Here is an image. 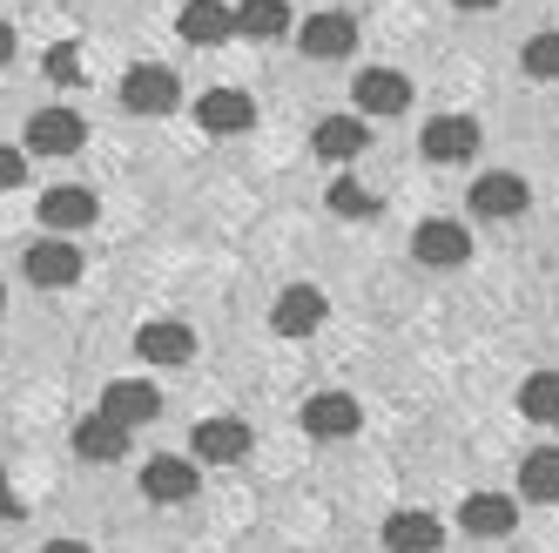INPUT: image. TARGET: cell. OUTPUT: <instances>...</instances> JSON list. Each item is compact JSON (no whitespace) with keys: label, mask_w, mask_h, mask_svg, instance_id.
Segmentation results:
<instances>
[{"label":"cell","mask_w":559,"mask_h":553,"mask_svg":"<svg viewBox=\"0 0 559 553\" xmlns=\"http://www.w3.org/2000/svg\"><path fill=\"white\" fill-rule=\"evenodd\" d=\"M41 553H95V546H82V540H48Z\"/></svg>","instance_id":"f546056e"},{"label":"cell","mask_w":559,"mask_h":553,"mask_svg":"<svg viewBox=\"0 0 559 553\" xmlns=\"http://www.w3.org/2000/svg\"><path fill=\"white\" fill-rule=\"evenodd\" d=\"M512 527H519V499H506V493H472L459 506V533H472V540H506Z\"/></svg>","instance_id":"ffe728a7"},{"label":"cell","mask_w":559,"mask_h":553,"mask_svg":"<svg viewBox=\"0 0 559 553\" xmlns=\"http://www.w3.org/2000/svg\"><path fill=\"white\" fill-rule=\"evenodd\" d=\"M465 203L486 216V223H512V216H526V210H533V183H526V176H512V169H486V176H472Z\"/></svg>","instance_id":"3957f363"},{"label":"cell","mask_w":559,"mask_h":553,"mask_svg":"<svg viewBox=\"0 0 559 553\" xmlns=\"http://www.w3.org/2000/svg\"><path fill=\"white\" fill-rule=\"evenodd\" d=\"M324 203H331V210H337L344 223H365V216H378V196H371L365 183H357V176H344V169L331 176V189H324Z\"/></svg>","instance_id":"d4e9b609"},{"label":"cell","mask_w":559,"mask_h":553,"mask_svg":"<svg viewBox=\"0 0 559 553\" xmlns=\"http://www.w3.org/2000/svg\"><path fill=\"white\" fill-rule=\"evenodd\" d=\"M412 263H425V270H465L472 263V230L452 223V216H425L412 230Z\"/></svg>","instance_id":"7a4b0ae2"},{"label":"cell","mask_w":559,"mask_h":553,"mask_svg":"<svg viewBox=\"0 0 559 553\" xmlns=\"http://www.w3.org/2000/svg\"><path fill=\"white\" fill-rule=\"evenodd\" d=\"M452 8H465V14H486V8H499V0H452Z\"/></svg>","instance_id":"1f68e13d"},{"label":"cell","mask_w":559,"mask_h":553,"mask_svg":"<svg viewBox=\"0 0 559 553\" xmlns=\"http://www.w3.org/2000/svg\"><path fill=\"white\" fill-rule=\"evenodd\" d=\"M135 358H142V365L176 372V365H189V358H195V331H189L182 318H148V325L135 331Z\"/></svg>","instance_id":"9c48e42d"},{"label":"cell","mask_w":559,"mask_h":553,"mask_svg":"<svg viewBox=\"0 0 559 553\" xmlns=\"http://www.w3.org/2000/svg\"><path fill=\"white\" fill-rule=\"evenodd\" d=\"M0 61H14V27L0 21Z\"/></svg>","instance_id":"4dcf8cb0"},{"label":"cell","mask_w":559,"mask_h":553,"mask_svg":"<svg viewBox=\"0 0 559 553\" xmlns=\"http://www.w3.org/2000/svg\"><path fill=\"white\" fill-rule=\"evenodd\" d=\"M324 318H331V304H324L317 284H290V291H276V304H270V331L276 338H310Z\"/></svg>","instance_id":"30bf717a"},{"label":"cell","mask_w":559,"mask_h":553,"mask_svg":"<svg viewBox=\"0 0 559 553\" xmlns=\"http://www.w3.org/2000/svg\"><path fill=\"white\" fill-rule=\"evenodd\" d=\"M82 142H88V122H82V115H74L68 102L27 115V155H74Z\"/></svg>","instance_id":"52a82bcc"},{"label":"cell","mask_w":559,"mask_h":553,"mask_svg":"<svg viewBox=\"0 0 559 553\" xmlns=\"http://www.w3.org/2000/svg\"><path fill=\"white\" fill-rule=\"evenodd\" d=\"M95 412H108L115 425H129V432H135V425H148L155 412H163V391H155L148 378H108Z\"/></svg>","instance_id":"5bb4252c"},{"label":"cell","mask_w":559,"mask_h":553,"mask_svg":"<svg viewBox=\"0 0 559 553\" xmlns=\"http://www.w3.org/2000/svg\"><path fill=\"white\" fill-rule=\"evenodd\" d=\"M0 297H8V284H0Z\"/></svg>","instance_id":"d6a6232c"},{"label":"cell","mask_w":559,"mask_h":553,"mask_svg":"<svg viewBox=\"0 0 559 553\" xmlns=\"http://www.w3.org/2000/svg\"><path fill=\"white\" fill-rule=\"evenodd\" d=\"M34 216L48 223V236H74V230H88L102 216V203H95V189H82V183H55Z\"/></svg>","instance_id":"4fadbf2b"},{"label":"cell","mask_w":559,"mask_h":553,"mask_svg":"<svg viewBox=\"0 0 559 553\" xmlns=\"http://www.w3.org/2000/svg\"><path fill=\"white\" fill-rule=\"evenodd\" d=\"M21 183H27V155L0 142V189H21Z\"/></svg>","instance_id":"83f0119b"},{"label":"cell","mask_w":559,"mask_h":553,"mask_svg":"<svg viewBox=\"0 0 559 553\" xmlns=\"http://www.w3.org/2000/svg\"><path fill=\"white\" fill-rule=\"evenodd\" d=\"M48 82L74 89V82H82V55H74V48H55V55H48Z\"/></svg>","instance_id":"4316f807"},{"label":"cell","mask_w":559,"mask_h":553,"mask_svg":"<svg viewBox=\"0 0 559 553\" xmlns=\"http://www.w3.org/2000/svg\"><path fill=\"white\" fill-rule=\"evenodd\" d=\"M0 520H21V493L8 486V472H0Z\"/></svg>","instance_id":"f1b7e54d"},{"label":"cell","mask_w":559,"mask_h":553,"mask_svg":"<svg viewBox=\"0 0 559 553\" xmlns=\"http://www.w3.org/2000/svg\"><path fill=\"white\" fill-rule=\"evenodd\" d=\"M519 412H526L533 425H559V372H533L526 385H519Z\"/></svg>","instance_id":"cb8c5ba5"},{"label":"cell","mask_w":559,"mask_h":553,"mask_svg":"<svg viewBox=\"0 0 559 553\" xmlns=\"http://www.w3.org/2000/svg\"><path fill=\"white\" fill-rule=\"evenodd\" d=\"M74 452H82L88 466H115L129 452V425H115L108 412H88L82 425H74Z\"/></svg>","instance_id":"44dd1931"},{"label":"cell","mask_w":559,"mask_h":553,"mask_svg":"<svg viewBox=\"0 0 559 553\" xmlns=\"http://www.w3.org/2000/svg\"><path fill=\"white\" fill-rule=\"evenodd\" d=\"M371 149V122H365V115H324V122H317L310 129V155H324V163L331 169H344V163H357V155H365Z\"/></svg>","instance_id":"ba28073f"},{"label":"cell","mask_w":559,"mask_h":553,"mask_svg":"<svg viewBox=\"0 0 559 553\" xmlns=\"http://www.w3.org/2000/svg\"><path fill=\"white\" fill-rule=\"evenodd\" d=\"M384 546L391 553H438L445 546V520H438V513H418V506H397L384 520Z\"/></svg>","instance_id":"d6986e66"},{"label":"cell","mask_w":559,"mask_h":553,"mask_svg":"<svg viewBox=\"0 0 559 553\" xmlns=\"http://www.w3.org/2000/svg\"><path fill=\"white\" fill-rule=\"evenodd\" d=\"M176 34H182L189 48H223L229 34H236V8H229V0H182Z\"/></svg>","instance_id":"9a60e30c"},{"label":"cell","mask_w":559,"mask_h":553,"mask_svg":"<svg viewBox=\"0 0 559 553\" xmlns=\"http://www.w3.org/2000/svg\"><path fill=\"white\" fill-rule=\"evenodd\" d=\"M195 122H203L210 136H250L257 129V102L243 89H210L203 102H195Z\"/></svg>","instance_id":"ac0fdd59"},{"label":"cell","mask_w":559,"mask_h":553,"mask_svg":"<svg viewBox=\"0 0 559 553\" xmlns=\"http://www.w3.org/2000/svg\"><path fill=\"white\" fill-rule=\"evenodd\" d=\"M418 155L438 163V169L472 163V155H478V122H472V115H431V122L418 129Z\"/></svg>","instance_id":"8992f818"},{"label":"cell","mask_w":559,"mask_h":553,"mask_svg":"<svg viewBox=\"0 0 559 553\" xmlns=\"http://www.w3.org/2000/svg\"><path fill=\"white\" fill-rule=\"evenodd\" d=\"M250 425L243 419H203L195 425V466H236V459H250Z\"/></svg>","instance_id":"e0dca14e"},{"label":"cell","mask_w":559,"mask_h":553,"mask_svg":"<svg viewBox=\"0 0 559 553\" xmlns=\"http://www.w3.org/2000/svg\"><path fill=\"white\" fill-rule=\"evenodd\" d=\"M519 68H526L533 82H559V34H533V42L519 48Z\"/></svg>","instance_id":"484cf974"},{"label":"cell","mask_w":559,"mask_h":553,"mask_svg":"<svg viewBox=\"0 0 559 553\" xmlns=\"http://www.w3.org/2000/svg\"><path fill=\"white\" fill-rule=\"evenodd\" d=\"M176 102H182L176 68H163V61H135V68L122 74V108H129V115H169Z\"/></svg>","instance_id":"5b68a950"},{"label":"cell","mask_w":559,"mask_h":553,"mask_svg":"<svg viewBox=\"0 0 559 553\" xmlns=\"http://www.w3.org/2000/svg\"><path fill=\"white\" fill-rule=\"evenodd\" d=\"M21 276L34 291H68L74 276H82V250H74L68 236H41V244L21 250Z\"/></svg>","instance_id":"277c9868"},{"label":"cell","mask_w":559,"mask_h":553,"mask_svg":"<svg viewBox=\"0 0 559 553\" xmlns=\"http://www.w3.org/2000/svg\"><path fill=\"white\" fill-rule=\"evenodd\" d=\"M297 425L310 432V439H350V432L365 425V405H357L350 391H317V399H304Z\"/></svg>","instance_id":"8fae6325"},{"label":"cell","mask_w":559,"mask_h":553,"mask_svg":"<svg viewBox=\"0 0 559 553\" xmlns=\"http://www.w3.org/2000/svg\"><path fill=\"white\" fill-rule=\"evenodd\" d=\"M350 102H357V115H365V122H391V115L412 108V74H405V68H357Z\"/></svg>","instance_id":"6da1fadb"},{"label":"cell","mask_w":559,"mask_h":553,"mask_svg":"<svg viewBox=\"0 0 559 553\" xmlns=\"http://www.w3.org/2000/svg\"><path fill=\"white\" fill-rule=\"evenodd\" d=\"M519 499H533V506L559 499V446H539L519 459Z\"/></svg>","instance_id":"603a6c76"},{"label":"cell","mask_w":559,"mask_h":553,"mask_svg":"<svg viewBox=\"0 0 559 553\" xmlns=\"http://www.w3.org/2000/svg\"><path fill=\"white\" fill-rule=\"evenodd\" d=\"M290 27H297L290 0H236V34L243 42H284Z\"/></svg>","instance_id":"7402d4cb"},{"label":"cell","mask_w":559,"mask_h":553,"mask_svg":"<svg viewBox=\"0 0 559 553\" xmlns=\"http://www.w3.org/2000/svg\"><path fill=\"white\" fill-rule=\"evenodd\" d=\"M195 486H203V466H195V459H176V452H163V459H148V466H142V493H148L155 506L195 499Z\"/></svg>","instance_id":"2e32d148"},{"label":"cell","mask_w":559,"mask_h":553,"mask_svg":"<svg viewBox=\"0 0 559 553\" xmlns=\"http://www.w3.org/2000/svg\"><path fill=\"white\" fill-rule=\"evenodd\" d=\"M297 48H304L310 61H344V55L357 48V21L337 14V8H324V14L297 21Z\"/></svg>","instance_id":"7c38bea8"}]
</instances>
